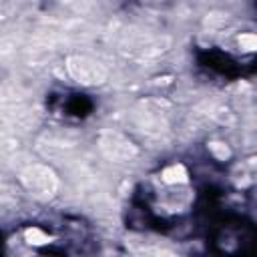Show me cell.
<instances>
[{
  "instance_id": "1",
  "label": "cell",
  "mask_w": 257,
  "mask_h": 257,
  "mask_svg": "<svg viewBox=\"0 0 257 257\" xmlns=\"http://www.w3.org/2000/svg\"><path fill=\"white\" fill-rule=\"evenodd\" d=\"M22 179V185L26 187V191L40 199V201H46L50 197H54V193L58 191V179L54 175L52 169L44 167V165H30L22 171L20 175Z\"/></svg>"
},
{
  "instance_id": "2",
  "label": "cell",
  "mask_w": 257,
  "mask_h": 257,
  "mask_svg": "<svg viewBox=\"0 0 257 257\" xmlns=\"http://www.w3.org/2000/svg\"><path fill=\"white\" fill-rule=\"evenodd\" d=\"M66 70L76 82L86 84V86H96V84H102L106 80V68L88 56H78V54L68 56L66 58Z\"/></svg>"
},
{
  "instance_id": "3",
  "label": "cell",
  "mask_w": 257,
  "mask_h": 257,
  "mask_svg": "<svg viewBox=\"0 0 257 257\" xmlns=\"http://www.w3.org/2000/svg\"><path fill=\"white\" fill-rule=\"evenodd\" d=\"M100 149L112 161H131L137 155L135 145L128 139H124L120 133H114V131H106L100 137Z\"/></svg>"
},
{
  "instance_id": "4",
  "label": "cell",
  "mask_w": 257,
  "mask_h": 257,
  "mask_svg": "<svg viewBox=\"0 0 257 257\" xmlns=\"http://www.w3.org/2000/svg\"><path fill=\"white\" fill-rule=\"evenodd\" d=\"M187 169L183 165H173V167H167L163 171V181L169 183V185H179V183H185L187 181Z\"/></svg>"
},
{
  "instance_id": "5",
  "label": "cell",
  "mask_w": 257,
  "mask_h": 257,
  "mask_svg": "<svg viewBox=\"0 0 257 257\" xmlns=\"http://www.w3.org/2000/svg\"><path fill=\"white\" fill-rule=\"evenodd\" d=\"M24 237H26V241H28L30 245H44V243H48V241H50V237H48L44 231H40L38 227L26 229Z\"/></svg>"
},
{
  "instance_id": "6",
  "label": "cell",
  "mask_w": 257,
  "mask_h": 257,
  "mask_svg": "<svg viewBox=\"0 0 257 257\" xmlns=\"http://www.w3.org/2000/svg\"><path fill=\"white\" fill-rule=\"evenodd\" d=\"M239 44H241V48H243V50L253 52V50H255V46H257V38H255V34L245 32V34H241V36H239Z\"/></svg>"
},
{
  "instance_id": "7",
  "label": "cell",
  "mask_w": 257,
  "mask_h": 257,
  "mask_svg": "<svg viewBox=\"0 0 257 257\" xmlns=\"http://www.w3.org/2000/svg\"><path fill=\"white\" fill-rule=\"evenodd\" d=\"M209 149H211V153H213L217 159H221V161H225V159L231 155V151H229L223 143H211V145H209Z\"/></svg>"
}]
</instances>
